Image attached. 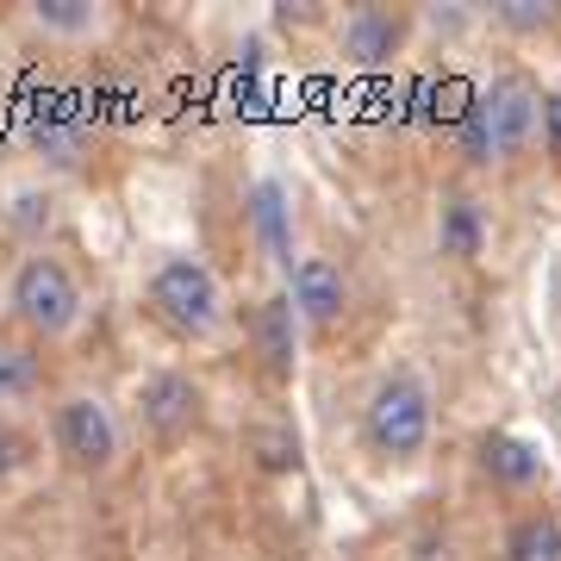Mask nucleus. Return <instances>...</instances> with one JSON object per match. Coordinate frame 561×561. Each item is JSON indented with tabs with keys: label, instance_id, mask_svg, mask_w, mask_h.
<instances>
[{
	"label": "nucleus",
	"instance_id": "nucleus-6",
	"mask_svg": "<svg viewBox=\"0 0 561 561\" xmlns=\"http://www.w3.org/2000/svg\"><path fill=\"white\" fill-rule=\"evenodd\" d=\"M138 419L150 424V437L181 443L187 431H201V419H206L201 381H194V375H181V368H157V375L138 387Z\"/></svg>",
	"mask_w": 561,
	"mask_h": 561
},
{
	"label": "nucleus",
	"instance_id": "nucleus-18",
	"mask_svg": "<svg viewBox=\"0 0 561 561\" xmlns=\"http://www.w3.org/2000/svg\"><path fill=\"white\" fill-rule=\"evenodd\" d=\"M542 150H549V157L561 162V94H542Z\"/></svg>",
	"mask_w": 561,
	"mask_h": 561
},
{
	"label": "nucleus",
	"instance_id": "nucleus-4",
	"mask_svg": "<svg viewBox=\"0 0 561 561\" xmlns=\"http://www.w3.org/2000/svg\"><path fill=\"white\" fill-rule=\"evenodd\" d=\"M13 319L38 337H62L81 319V287L69 275V262L57 256H25L13 275Z\"/></svg>",
	"mask_w": 561,
	"mask_h": 561
},
{
	"label": "nucleus",
	"instance_id": "nucleus-16",
	"mask_svg": "<svg viewBox=\"0 0 561 561\" xmlns=\"http://www.w3.org/2000/svg\"><path fill=\"white\" fill-rule=\"evenodd\" d=\"M505 32H549L561 20V0H493L486 7Z\"/></svg>",
	"mask_w": 561,
	"mask_h": 561
},
{
	"label": "nucleus",
	"instance_id": "nucleus-8",
	"mask_svg": "<svg viewBox=\"0 0 561 561\" xmlns=\"http://www.w3.org/2000/svg\"><path fill=\"white\" fill-rule=\"evenodd\" d=\"M287 300H294V312H300L306 324H337L343 306H350V280H343V268L331 256H300L294 268H287Z\"/></svg>",
	"mask_w": 561,
	"mask_h": 561
},
{
	"label": "nucleus",
	"instance_id": "nucleus-9",
	"mask_svg": "<svg viewBox=\"0 0 561 561\" xmlns=\"http://www.w3.org/2000/svg\"><path fill=\"white\" fill-rule=\"evenodd\" d=\"M294 300L275 294V300L256 306V324H250V343H256V362L268 381H294V362H300V337H294Z\"/></svg>",
	"mask_w": 561,
	"mask_h": 561
},
{
	"label": "nucleus",
	"instance_id": "nucleus-10",
	"mask_svg": "<svg viewBox=\"0 0 561 561\" xmlns=\"http://www.w3.org/2000/svg\"><path fill=\"white\" fill-rule=\"evenodd\" d=\"M481 468L505 486V493H530V486L549 481L542 449L530 437H518V431H486V437H481Z\"/></svg>",
	"mask_w": 561,
	"mask_h": 561
},
{
	"label": "nucleus",
	"instance_id": "nucleus-2",
	"mask_svg": "<svg viewBox=\"0 0 561 561\" xmlns=\"http://www.w3.org/2000/svg\"><path fill=\"white\" fill-rule=\"evenodd\" d=\"M362 431H368V443H375L387 461L424 456V443H431V387H424L412 368L381 375L375 393H368V405H362Z\"/></svg>",
	"mask_w": 561,
	"mask_h": 561
},
{
	"label": "nucleus",
	"instance_id": "nucleus-3",
	"mask_svg": "<svg viewBox=\"0 0 561 561\" xmlns=\"http://www.w3.org/2000/svg\"><path fill=\"white\" fill-rule=\"evenodd\" d=\"M150 312H157L175 337H206V331H219V275L194 256H175L162 262L157 275H150Z\"/></svg>",
	"mask_w": 561,
	"mask_h": 561
},
{
	"label": "nucleus",
	"instance_id": "nucleus-1",
	"mask_svg": "<svg viewBox=\"0 0 561 561\" xmlns=\"http://www.w3.org/2000/svg\"><path fill=\"white\" fill-rule=\"evenodd\" d=\"M537 131H542V94L524 76H505L474 101V113L461 119L456 138L474 162H493V157H518Z\"/></svg>",
	"mask_w": 561,
	"mask_h": 561
},
{
	"label": "nucleus",
	"instance_id": "nucleus-12",
	"mask_svg": "<svg viewBox=\"0 0 561 561\" xmlns=\"http://www.w3.org/2000/svg\"><path fill=\"white\" fill-rule=\"evenodd\" d=\"M250 225H256V243L268 250L275 262L294 268V213H287V194H280V181H256L250 187Z\"/></svg>",
	"mask_w": 561,
	"mask_h": 561
},
{
	"label": "nucleus",
	"instance_id": "nucleus-17",
	"mask_svg": "<svg viewBox=\"0 0 561 561\" xmlns=\"http://www.w3.org/2000/svg\"><path fill=\"white\" fill-rule=\"evenodd\" d=\"M32 20L50 25V32H88L101 13H94L88 0H38V7H32Z\"/></svg>",
	"mask_w": 561,
	"mask_h": 561
},
{
	"label": "nucleus",
	"instance_id": "nucleus-7",
	"mask_svg": "<svg viewBox=\"0 0 561 561\" xmlns=\"http://www.w3.org/2000/svg\"><path fill=\"white\" fill-rule=\"evenodd\" d=\"M412 38V13L405 7H350L343 13V57L356 69H387Z\"/></svg>",
	"mask_w": 561,
	"mask_h": 561
},
{
	"label": "nucleus",
	"instance_id": "nucleus-5",
	"mask_svg": "<svg viewBox=\"0 0 561 561\" xmlns=\"http://www.w3.org/2000/svg\"><path fill=\"white\" fill-rule=\"evenodd\" d=\"M50 437H57L62 461H69V468H81V474H101V468H113V461H119V424H113V412H106L101 400H88V393L57 405Z\"/></svg>",
	"mask_w": 561,
	"mask_h": 561
},
{
	"label": "nucleus",
	"instance_id": "nucleus-11",
	"mask_svg": "<svg viewBox=\"0 0 561 561\" xmlns=\"http://www.w3.org/2000/svg\"><path fill=\"white\" fill-rule=\"evenodd\" d=\"M437 250L456 262H474L486 250V213L481 201H468V194H449L437 213Z\"/></svg>",
	"mask_w": 561,
	"mask_h": 561
},
{
	"label": "nucleus",
	"instance_id": "nucleus-14",
	"mask_svg": "<svg viewBox=\"0 0 561 561\" xmlns=\"http://www.w3.org/2000/svg\"><path fill=\"white\" fill-rule=\"evenodd\" d=\"M250 456H256L262 474H294V468H300V437H294V424H262L256 437H250Z\"/></svg>",
	"mask_w": 561,
	"mask_h": 561
},
{
	"label": "nucleus",
	"instance_id": "nucleus-15",
	"mask_svg": "<svg viewBox=\"0 0 561 561\" xmlns=\"http://www.w3.org/2000/svg\"><path fill=\"white\" fill-rule=\"evenodd\" d=\"M32 393H38V356L0 343V405H20V400H32Z\"/></svg>",
	"mask_w": 561,
	"mask_h": 561
},
{
	"label": "nucleus",
	"instance_id": "nucleus-13",
	"mask_svg": "<svg viewBox=\"0 0 561 561\" xmlns=\"http://www.w3.org/2000/svg\"><path fill=\"white\" fill-rule=\"evenodd\" d=\"M505 561H561V518L556 512H524L505 530Z\"/></svg>",
	"mask_w": 561,
	"mask_h": 561
}]
</instances>
